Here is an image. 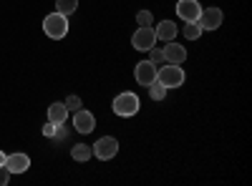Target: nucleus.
<instances>
[{
	"instance_id": "2",
	"label": "nucleus",
	"mask_w": 252,
	"mask_h": 186,
	"mask_svg": "<svg viewBox=\"0 0 252 186\" xmlns=\"http://www.w3.org/2000/svg\"><path fill=\"white\" fill-rule=\"evenodd\" d=\"M184 78H187L184 76V68L177 66V63H164V66L157 68V80L166 91H169V88H179L184 83Z\"/></svg>"
},
{
	"instance_id": "20",
	"label": "nucleus",
	"mask_w": 252,
	"mask_h": 186,
	"mask_svg": "<svg viewBox=\"0 0 252 186\" xmlns=\"http://www.w3.org/2000/svg\"><path fill=\"white\" fill-rule=\"evenodd\" d=\"M146 53H149V60H152V63H157V66L164 60V53H161V51H157V48H149Z\"/></svg>"
},
{
	"instance_id": "22",
	"label": "nucleus",
	"mask_w": 252,
	"mask_h": 186,
	"mask_svg": "<svg viewBox=\"0 0 252 186\" xmlns=\"http://www.w3.org/2000/svg\"><path fill=\"white\" fill-rule=\"evenodd\" d=\"M56 129H61V126H53V123H48V126L43 129V133H46V136H53V133H56Z\"/></svg>"
},
{
	"instance_id": "13",
	"label": "nucleus",
	"mask_w": 252,
	"mask_h": 186,
	"mask_svg": "<svg viewBox=\"0 0 252 186\" xmlns=\"http://www.w3.org/2000/svg\"><path fill=\"white\" fill-rule=\"evenodd\" d=\"M68 118V108L66 103H51L48 106V123H53V126H63V121Z\"/></svg>"
},
{
	"instance_id": "14",
	"label": "nucleus",
	"mask_w": 252,
	"mask_h": 186,
	"mask_svg": "<svg viewBox=\"0 0 252 186\" xmlns=\"http://www.w3.org/2000/svg\"><path fill=\"white\" fill-rule=\"evenodd\" d=\"M71 156H73V161H89L91 156H94V151H91V146H86V143H76V146L71 149Z\"/></svg>"
},
{
	"instance_id": "9",
	"label": "nucleus",
	"mask_w": 252,
	"mask_h": 186,
	"mask_svg": "<svg viewBox=\"0 0 252 186\" xmlns=\"http://www.w3.org/2000/svg\"><path fill=\"white\" fill-rule=\"evenodd\" d=\"M73 129H76L78 133H91V131L96 129V118H94V113L78 108V111L73 113Z\"/></svg>"
},
{
	"instance_id": "15",
	"label": "nucleus",
	"mask_w": 252,
	"mask_h": 186,
	"mask_svg": "<svg viewBox=\"0 0 252 186\" xmlns=\"http://www.w3.org/2000/svg\"><path fill=\"white\" fill-rule=\"evenodd\" d=\"M78 8V0H56V10L63 15H73Z\"/></svg>"
},
{
	"instance_id": "1",
	"label": "nucleus",
	"mask_w": 252,
	"mask_h": 186,
	"mask_svg": "<svg viewBox=\"0 0 252 186\" xmlns=\"http://www.w3.org/2000/svg\"><path fill=\"white\" fill-rule=\"evenodd\" d=\"M111 108H114V113H116V116H121V118H131V116H136V113H139L141 101H139V96H136V93L124 91V93H119V96L114 98Z\"/></svg>"
},
{
	"instance_id": "16",
	"label": "nucleus",
	"mask_w": 252,
	"mask_h": 186,
	"mask_svg": "<svg viewBox=\"0 0 252 186\" xmlns=\"http://www.w3.org/2000/svg\"><path fill=\"white\" fill-rule=\"evenodd\" d=\"M182 33H184V38H189V40H197V38H199L204 30L199 28V23H184Z\"/></svg>"
},
{
	"instance_id": "12",
	"label": "nucleus",
	"mask_w": 252,
	"mask_h": 186,
	"mask_svg": "<svg viewBox=\"0 0 252 186\" xmlns=\"http://www.w3.org/2000/svg\"><path fill=\"white\" fill-rule=\"evenodd\" d=\"M157 40H164V43H169V40H174L177 38V33H179V28H177V23L174 20H161V23L157 26Z\"/></svg>"
},
{
	"instance_id": "17",
	"label": "nucleus",
	"mask_w": 252,
	"mask_h": 186,
	"mask_svg": "<svg viewBox=\"0 0 252 186\" xmlns=\"http://www.w3.org/2000/svg\"><path fill=\"white\" fill-rule=\"evenodd\" d=\"M146 88H149V98H152V101H164L166 88L159 83V80H154V83H152V86H146Z\"/></svg>"
},
{
	"instance_id": "19",
	"label": "nucleus",
	"mask_w": 252,
	"mask_h": 186,
	"mask_svg": "<svg viewBox=\"0 0 252 186\" xmlns=\"http://www.w3.org/2000/svg\"><path fill=\"white\" fill-rule=\"evenodd\" d=\"M66 108H68V111H78V108H81V98H78V96H68V98H66Z\"/></svg>"
},
{
	"instance_id": "18",
	"label": "nucleus",
	"mask_w": 252,
	"mask_h": 186,
	"mask_svg": "<svg viewBox=\"0 0 252 186\" xmlns=\"http://www.w3.org/2000/svg\"><path fill=\"white\" fill-rule=\"evenodd\" d=\"M136 23H139V26H152V23H154V15H152L149 10H139V13H136Z\"/></svg>"
},
{
	"instance_id": "21",
	"label": "nucleus",
	"mask_w": 252,
	"mask_h": 186,
	"mask_svg": "<svg viewBox=\"0 0 252 186\" xmlns=\"http://www.w3.org/2000/svg\"><path fill=\"white\" fill-rule=\"evenodd\" d=\"M8 179H10V171L5 169V163H3V166H0V186H5Z\"/></svg>"
},
{
	"instance_id": "4",
	"label": "nucleus",
	"mask_w": 252,
	"mask_h": 186,
	"mask_svg": "<svg viewBox=\"0 0 252 186\" xmlns=\"http://www.w3.org/2000/svg\"><path fill=\"white\" fill-rule=\"evenodd\" d=\"M91 151L96 154L98 161H111V159L119 154V141H116L114 136H101L94 146H91Z\"/></svg>"
},
{
	"instance_id": "6",
	"label": "nucleus",
	"mask_w": 252,
	"mask_h": 186,
	"mask_svg": "<svg viewBox=\"0 0 252 186\" xmlns=\"http://www.w3.org/2000/svg\"><path fill=\"white\" fill-rule=\"evenodd\" d=\"M157 63H152V60H141V63H136L134 68V78H136V83L139 86H152L154 80H157Z\"/></svg>"
},
{
	"instance_id": "3",
	"label": "nucleus",
	"mask_w": 252,
	"mask_h": 186,
	"mask_svg": "<svg viewBox=\"0 0 252 186\" xmlns=\"http://www.w3.org/2000/svg\"><path fill=\"white\" fill-rule=\"evenodd\" d=\"M43 33L53 40H61V38H66L68 35V15H63V13H51L43 18Z\"/></svg>"
},
{
	"instance_id": "8",
	"label": "nucleus",
	"mask_w": 252,
	"mask_h": 186,
	"mask_svg": "<svg viewBox=\"0 0 252 186\" xmlns=\"http://www.w3.org/2000/svg\"><path fill=\"white\" fill-rule=\"evenodd\" d=\"M202 13V5L197 0H177V15L184 20V23H197Z\"/></svg>"
},
{
	"instance_id": "10",
	"label": "nucleus",
	"mask_w": 252,
	"mask_h": 186,
	"mask_svg": "<svg viewBox=\"0 0 252 186\" xmlns=\"http://www.w3.org/2000/svg\"><path fill=\"white\" fill-rule=\"evenodd\" d=\"M5 169L10 174H26L31 169V159L28 154H8L5 156Z\"/></svg>"
},
{
	"instance_id": "11",
	"label": "nucleus",
	"mask_w": 252,
	"mask_h": 186,
	"mask_svg": "<svg viewBox=\"0 0 252 186\" xmlns=\"http://www.w3.org/2000/svg\"><path fill=\"white\" fill-rule=\"evenodd\" d=\"M161 53H164V60H166V63L182 66L184 60H187V48L179 46V43H174V40H169V43H166V48H161Z\"/></svg>"
},
{
	"instance_id": "23",
	"label": "nucleus",
	"mask_w": 252,
	"mask_h": 186,
	"mask_svg": "<svg viewBox=\"0 0 252 186\" xmlns=\"http://www.w3.org/2000/svg\"><path fill=\"white\" fill-rule=\"evenodd\" d=\"M5 156H8V154H3V151H0V166L5 163Z\"/></svg>"
},
{
	"instance_id": "7",
	"label": "nucleus",
	"mask_w": 252,
	"mask_h": 186,
	"mask_svg": "<svg viewBox=\"0 0 252 186\" xmlns=\"http://www.w3.org/2000/svg\"><path fill=\"white\" fill-rule=\"evenodd\" d=\"M222 20H224V15H222L220 8H202L197 23H199L202 30H217L222 26Z\"/></svg>"
},
{
	"instance_id": "5",
	"label": "nucleus",
	"mask_w": 252,
	"mask_h": 186,
	"mask_svg": "<svg viewBox=\"0 0 252 186\" xmlns=\"http://www.w3.org/2000/svg\"><path fill=\"white\" fill-rule=\"evenodd\" d=\"M131 46L136 48V51H149V48H154L157 46V33H154V28L152 26H139L136 28V33L131 35Z\"/></svg>"
}]
</instances>
